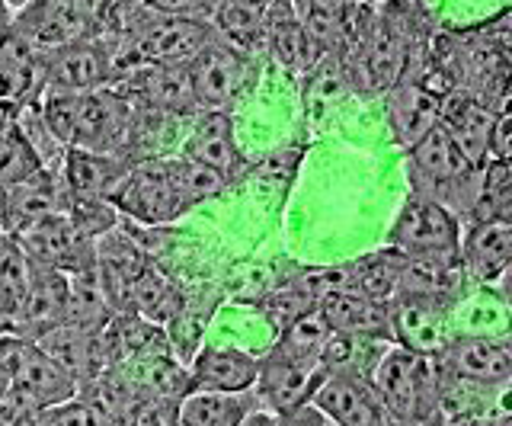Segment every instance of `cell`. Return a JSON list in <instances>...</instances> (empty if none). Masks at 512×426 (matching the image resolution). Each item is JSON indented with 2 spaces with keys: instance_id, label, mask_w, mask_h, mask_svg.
<instances>
[{
  "instance_id": "60d3db41",
  "label": "cell",
  "mask_w": 512,
  "mask_h": 426,
  "mask_svg": "<svg viewBox=\"0 0 512 426\" xmlns=\"http://www.w3.org/2000/svg\"><path fill=\"white\" fill-rule=\"evenodd\" d=\"M212 4H215V0H212Z\"/></svg>"
},
{
  "instance_id": "4316f807",
  "label": "cell",
  "mask_w": 512,
  "mask_h": 426,
  "mask_svg": "<svg viewBox=\"0 0 512 426\" xmlns=\"http://www.w3.org/2000/svg\"><path fill=\"white\" fill-rule=\"evenodd\" d=\"M400 270H404V254L384 247V250H378V254H368V257L352 263L346 289L359 292L365 298H375V302L391 305L397 289H400Z\"/></svg>"
},
{
  "instance_id": "83f0119b",
  "label": "cell",
  "mask_w": 512,
  "mask_h": 426,
  "mask_svg": "<svg viewBox=\"0 0 512 426\" xmlns=\"http://www.w3.org/2000/svg\"><path fill=\"white\" fill-rule=\"evenodd\" d=\"M330 334H333L330 324L324 321V314H320V308L314 305L311 311L298 314L292 324H285L279 330V337L269 346V353L285 356V359H298V362H320Z\"/></svg>"
},
{
  "instance_id": "4dcf8cb0",
  "label": "cell",
  "mask_w": 512,
  "mask_h": 426,
  "mask_svg": "<svg viewBox=\"0 0 512 426\" xmlns=\"http://www.w3.org/2000/svg\"><path fill=\"white\" fill-rule=\"evenodd\" d=\"M256 311L263 314V318L276 327V330H282L285 324H292L298 314H304V311H311L317 302L308 295V292H301L292 279H282V286L279 289H272V292H266L263 298H253L250 302Z\"/></svg>"
},
{
  "instance_id": "e575fe53",
  "label": "cell",
  "mask_w": 512,
  "mask_h": 426,
  "mask_svg": "<svg viewBox=\"0 0 512 426\" xmlns=\"http://www.w3.org/2000/svg\"><path fill=\"white\" fill-rule=\"evenodd\" d=\"M148 4L160 13H173V17H199L208 20L212 0H148Z\"/></svg>"
},
{
  "instance_id": "603a6c76",
  "label": "cell",
  "mask_w": 512,
  "mask_h": 426,
  "mask_svg": "<svg viewBox=\"0 0 512 426\" xmlns=\"http://www.w3.org/2000/svg\"><path fill=\"white\" fill-rule=\"evenodd\" d=\"M132 167L119 154H103L90 148H64L58 177L64 183V196L77 199H109V193Z\"/></svg>"
},
{
  "instance_id": "836d02e7",
  "label": "cell",
  "mask_w": 512,
  "mask_h": 426,
  "mask_svg": "<svg viewBox=\"0 0 512 426\" xmlns=\"http://www.w3.org/2000/svg\"><path fill=\"white\" fill-rule=\"evenodd\" d=\"M487 157L509 161V103L493 109V122H490V135H487Z\"/></svg>"
},
{
  "instance_id": "ac0fdd59",
  "label": "cell",
  "mask_w": 512,
  "mask_h": 426,
  "mask_svg": "<svg viewBox=\"0 0 512 426\" xmlns=\"http://www.w3.org/2000/svg\"><path fill=\"white\" fill-rule=\"evenodd\" d=\"M458 263L464 266L477 286H496L503 282L512 263V222H464L458 238Z\"/></svg>"
},
{
  "instance_id": "cb8c5ba5",
  "label": "cell",
  "mask_w": 512,
  "mask_h": 426,
  "mask_svg": "<svg viewBox=\"0 0 512 426\" xmlns=\"http://www.w3.org/2000/svg\"><path fill=\"white\" fill-rule=\"evenodd\" d=\"M266 0H215L208 26L215 36L250 58L266 55Z\"/></svg>"
},
{
  "instance_id": "3957f363",
  "label": "cell",
  "mask_w": 512,
  "mask_h": 426,
  "mask_svg": "<svg viewBox=\"0 0 512 426\" xmlns=\"http://www.w3.org/2000/svg\"><path fill=\"white\" fill-rule=\"evenodd\" d=\"M391 423H439L436 356L388 343L368 372Z\"/></svg>"
},
{
  "instance_id": "ffe728a7",
  "label": "cell",
  "mask_w": 512,
  "mask_h": 426,
  "mask_svg": "<svg viewBox=\"0 0 512 426\" xmlns=\"http://www.w3.org/2000/svg\"><path fill=\"white\" fill-rule=\"evenodd\" d=\"M266 55L295 77H311L320 68V52L298 23L292 0H266Z\"/></svg>"
},
{
  "instance_id": "f35d334b",
  "label": "cell",
  "mask_w": 512,
  "mask_h": 426,
  "mask_svg": "<svg viewBox=\"0 0 512 426\" xmlns=\"http://www.w3.org/2000/svg\"><path fill=\"white\" fill-rule=\"evenodd\" d=\"M4 334H10V324L4 318V311H0V337H4Z\"/></svg>"
},
{
  "instance_id": "8992f818",
  "label": "cell",
  "mask_w": 512,
  "mask_h": 426,
  "mask_svg": "<svg viewBox=\"0 0 512 426\" xmlns=\"http://www.w3.org/2000/svg\"><path fill=\"white\" fill-rule=\"evenodd\" d=\"M106 0H29L13 13V29L29 39L39 52L93 39L100 29Z\"/></svg>"
},
{
  "instance_id": "8d00e7d4",
  "label": "cell",
  "mask_w": 512,
  "mask_h": 426,
  "mask_svg": "<svg viewBox=\"0 0 512 426\" xmlns=\"http://www.w3.org/2000/svg\"><path fill=\"white\" fill-rule=\"evenodd\" d=\"M10 388V369H7V362L0 359V394H4Z\"/></svg>"
},
{
  "instance_id": "ab89813d",
  "label": "cell",
  "mask_w": 512,
  "mask_h": 426,
  "mask_svg": "<svg viewBox=\"0 0 512 426\" xmlns=\"http://www.w3.org/2000/svg\"><path fill=\"white\" fill-rule=\"evenodd\" d=\"M365 4H381V0H365Z\"/></svg>"
},
{
  "instance_id": "2e32d148",
  "label": "cell",
  "mask_w": 512,
  "mask_h": 426,
  "mask_svg": "<svg viewBox=\"0 0 512 426\" xmlns=\"http://www.w3.org/2000/svg\"><path fill=\"white\" fill-rule=\"evenodd\" d=\"M68 196H64V183L58 170L36 167L26 177L0 186V231L16 234L26 225L39 222V218L61 212Z\"/></svg>"
},
{
  "instance_id": "ba28073f",
  "label": "cell",
  "mask_w": 512,
  "mask_h": 426,
  "mask_svg": "<svg viewBox=\"0 0 512 426\" xmlns=\"http://www.w3.org/2000/svg\"><path fill=\"white\" fill-rule=\"evenodd\" d=\"M256 71V58L212 36L186 61L189 90L199 109H228L247 90Z\"/></svg>"
},
{
  "instance_id": "d6a6232c",
  "label": "cell",
  "mask_w": 512,
  "mask_h": 426,
  "mask_svg": "<svg viewBox=\"0 0 512 426\" xmlns=\"http://www.w3.org/2000/svg\"><path fill=\"white\" fill-rule=\"evenodd\" d=\"M39 407L32 404L20 388H7L0 394V423L4 426H36Z\"/></svg>"
},
{
  "instance_id": "1f68e13d",
  "label": "cell",
  "mask_w": 512,
  "mask_h": 426,
  "mask_svg": "<svg viewBox=\"0 0 512 426\" xmlns=\"http://www.w3.org/2000/svg\"><path fill=\"white\" fill-rule=\"evenodd\" d=\"M36 167H42L39 157L32 154L29 141L23 138L20 125H16V116H13V122H7L4 129H0V186L26 177V173Z\"/></svg>"
},
{
  "instance_id": "7c38bea8",
  "label": "cell",
  "mask_w": 512,
  "mask_h": 426,
  "mask_svg": "<svg viewBox=\"0 0 512 426\" xmlns=\"http://www.w3.org/2000/svg\"><path fill=\"white\" fill-rule=\"evenodd\" d=\"M455 305L432 295H394L391 302V334L394 343L416 353H439L452 337Z\"/></svg>"
},
{
  "instance_id": "74e56055",
  "label": "cell",
  "mask_w": 512,
  "mask_h": 426,
  "mask_svg": "<svg viewBox=\"0 0 512 426\" xmlns=\"http://www.w3.org/2000/svg\"><path fill=\"white\" fill-rule=\"evenodd\" d=\"M4 4H7V7H10L13 13H16V10H20V7H26L29 0H4Z\"/></svg>"
},
{
  "instance_id": "7a4b0ae2",
  "label": "cell",
  "mask_w": 512,
  "mask_h": 426,
  "mask_svg": "<svg viewBox=\"0 0 512 426\" xmlns=\"http://www.w3.org/2000/svg\"><path fill=\"white\" fill-rule=\"evenodd\" d=\"M480 167L468 161V154L461 151V145L442 122L426 129L407 148L410 193L442 202L445 209L458 215V222H464L471 212V202L480 186Z\"/></svg>"
},
{
  "instance_id": "6da1fadb",
  "label": "cell",
  "mask_w": 512,
  "mask_h": 426,
  "mask_svg": "<svg viewBox=\"0 0 512 426\" xmlns=\"http://www.w3.org/2000/svg\"><path fill=\"white\" fill-rule=\"evenodd\" d=\"M39 109L64 148L119 154L135 164V109L116 87L42 93Z\"/></svg>"
},
{
  "instance_id": "4fadbf2b",
  "label": "cell",
  "mask_w": 512,
  "mask_h": 426,
  "mask_svg": "<svg viewBox=\"0 0 512 426\" xmlns=\"http://www.w3.org/2000/svg\"><path fill=\"white\" fill-rule=\"evenodd\" d=\"M71 314V298H68V276L61 270H48V266L32 263V276L26 295L16 305L10 318V334L39 340L52 327L64 324Z\"/></svg>"
},
{
  "instance_id": "d6986e66",
  "label": "cell",
  "mask_w": 512,
  "mask_h": 426,
  "mask_svg": "<svg viewBox=\"0 0 512 426\" xmlns=\"http://www.w3.org/2000/svg\"><path fill=\"white\" fill-rule=\"evenodd\" d=\"M42 93V52L13 26L0 29V109L16 116Z\"/></svg>"
},
{
  "instance_id": "484cf974",
  "label": "cell",
  "mask_w": 512,
  "mask_h": 426,
  "mask_svg": "<svg viewBox=\"0 0 512 426\" xmlns=\"http://www.w3.org/2000/svg\"><path fill=\"white\" fill-rule=\"evenodd\" d=\"M260 407L256 391H189L183 394L176 423L183 426H244L247 414Z\"/></svg>"
},
{
  "instance_id": "9a60e30c",
  "label": "cell",
  "mask_w": 512,
  "mask_h": 426,
  "mask_svg": "<svg viewBox=\"0 0 512 426\" xmlns=\"http://www.w3.org/2000/svg\"><path fill=\"white\" fill-rule=\"evenodd\" d=\"M324 375H327V369L320 366V362H298V359H285V356H276L266 350L260 356L253 391H256V398H260V407L272 410V414H276V423H279L285 410L311 401V394Z\"/></svg>"
},
{
  "instance_id": "d590c367",
  "label": "cell",
  "mask_w": 512,
  "mask_h": 426,
  "mask_svg": "<svg viewBox=\"0 0 512 426\" xmlns=\"http://www.w3.org/2000/svg\"><path fill=\"white\" fill-rule=\"evenodd\" d=\"M13 23V10L4 4V0H0V29H7Z\"/></svg>"
},
{
  "instance_id": "52a82bcc",
  "label": "cell",
  "mask_w": 512,
  "mask_h": 426,
  "mask_svg": "<svg viewBox=\"0 0 512 426\" xmlns=\"http://www.w3.org/2000/svg\"><path fill=\"white\" fill-rule=\"evenodd\" d=\"M461 222L452 209L426 196H407L384 247L404 257H458Z\"/></svg>"
},
{
  "instance_id": "30bf717a",
  "label": "cell",
  "mask_w": 512,
  "mask_h": 426,
  "mask_svg": "<svg viewBox=\"0 0 512 426\" xmlns=\"http://www.w3.org/2000/svg\"><path fill=\"white\" fill-rule=\"evenodd\" d=\"M112 58L100 39H80L42 52V93H77L112 84ZM39 93V97H42Z\"/></svg>"
},
{
  "instance_id": "8fae6325",
  "label": "cell",
  "mask_w": 512,
  "mask_h": 426,
  "mask_svg": "<svg viewBox=\"0 0 512 426\" xmlns=\"http://www.w3.org/2000/svg\"><path fill=\"white\" fill-rule=\"evenodd\" d=\"M311 401L340 426H378L391 423L372 378L362 372H327L314 388Z\"/></svg>"
},
{
  "instance_id": "f1b7e54d",
  "label": "cell",
  "mask_w": 512,
  "mask_h": 426,
  "mask_svg": "<svg viewBox=\"0 0 512 426\" xmlns=\"http://www.w3.org/2000/svg\"><path fill=\"white\" fill-rule=\"evenodd\" d=\"M496 218H512V167L500 157H487L480 167L477 196L464 222H496Z\"/></svg>"
},
{
  "instance_id": "e0dca14e",
  "label": "cell",
  "mask_w": 512,
  "mask_h": 426,
  "mask_svg": "<svg viewBox=\"0 0 512 426\" xmlns=\"http://www.w3.org/2000/svg\"><path fill=\"white\" fill-rule=\"evenodd\" d=\"M13 238L20 241L26 257L36 266H48V270H61V273L74 270L80 260L93 254V241L77 231L74 218L64 209L26 225Z\"/></svg>"
},
{
  "instance_id": "7402d4cb",
  "label": "cell",
  "mask_w": 512,
  "mask_h": 426,
  "mask_svg": "<svg viewBox=\"0 0 512 426\" xmlns=\"http://www.w3.org/2000/svg\"><path fill=\"white\" fill-rule=\"evenodd\" d=\"M320 314L330 324L333 334L343 337H368V340H384L394 343L391 334V305L365 298L352 289H336L320 298Z\"/></svg>"
},
{
  "instance_id": "44dd1931",
  "label": "cell",
  "mask_w": 512,
  "mask_h": 426,
  "mask_svg": "<svg viewBox=\"0 0 512 426\" xmlns=\"http://www.w3.org/2000/svg\"><path fill=\"white\" fill-rule=\"evenodd\" d=\"M260 356L237 346H202L186 369V394L189 391H247L256 382Z\"/></svg>"
},
{
  "instance_id": "9c48e42d",
  "label": "cell",
  "mask_w": 512,
  "mask_h": 426,
  "mask_svg": "<svg viewBox=\"0 0 512 426\" xmlns=\"http://www.w3.org/2000/svg\"><path fill=\"white\" fill-rule=\"evenodd\" d=\"M439 369L480 388H509L512 343L506 334H452L439 353Z\"/></svg>"
},
{
  "instance_id": "f546056e",
  "label": "cell",
  "mask_w": 512,
  "mask_h": 426,
  "mask_svg": "<svg viewBox=\"0 0 512 426\" xmlns=\"http://www.w3.org/2000/svg\"><path fill=\"white\" fill-rule=\"evenodd\" d=\"M29 276H32V260L26 257V250L13 234L0 231V311H4L7 324L16 305H20V298L26 295Z\"/></svg>"
},
{
  "instance_id": "5b68a950",
  "label": "cell",
  "mask_w": 512,
  "mask_h": 426,
  "mask_svg": "<svg viewBox=\"0 0 512 426\" xmlns=\"http://www.w3.org/2000/svg\"><path fill=\"white\" fill-rule=\"evenodd\" d=\"M212 36L215 29L208 26V20L173 17V13L157 10L132 39L112 52V71L122 74L138 65H186Z\"/></svg>"
},
{
  "instance_id": "d4e9b609",
  "label": "cell",
  "mask_w": 512,
  "mask_h": 426,
  "mask_svg": "<svg viewBox=\"0 0 512 426\" xmlns=\"http://www.w3.org/2000/svg\"><path fill=\"white\" fill-rule=\"evenodd\" d=\"M384 100H388V122L394 138L404 148H410L426 129L439 122V97L410 77H397V84L384 93Z\"/></svg>"
},
{
  "instance_id": "5bb4252c",
  "label": "cell",
  "mask_w": 512,
  "mask_h": 426,
  "mask_svg": "<svg viewBox=\"0 0 512 426\" xmlns=\"http://www.w3.org/2000/svg\"><path fill=\"white\" fill-rule=\"evenodd\" d=\"M189 161L218 170L231 186L247 173V161L237 148L231 109H199L192 116V129L183 141V151Z\"/></svg>"
},
{
  "instance_id": "277c9868",
  "label": "cell",
  "mask_w": 512,
  "mask_h": 426,
  "mask_svg": "<svg viewBox=\"0 0 512 426\" xmlns=\"http://www.w3.org/2000/svg\"><path fill=\"white\" fill-rule=\"evenodd\" d=\"M109 202L116 205L119 215L151 228L170 225L186 215L189 202L183 199L180 177H176V154H154L135 161L109 193Z\"/></svg>"
}]
</instances>
